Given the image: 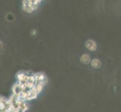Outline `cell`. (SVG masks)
I'll use <instances>...</instances> for the list:
<instances>
[{"instance_id":"6da1fadb","label":"cell","mask_w":121,"mask_h":112,"mask_svg":"<svg viewBox=\"0 0 121 112\" xmlns=\"http://www.w3.org/2000/svg\"><path fill=\"white\" fill-rule=\"evenodd\" d=\"M22 5L23 11H25L27 14H30L39 8V4L33 3L30 0H23Z\"/></svg>"},{"instance_id":"7a4b0ae2","label":"cell","mask_w":121,"mask_h":112,"mask_svg":"<svg viewBox=\"0 0 121 112\" xmlns=\"http://www.w3.org/2000/svg\"><path fill=\"white\" fill-rule=\"evenodd\" d=\"M85 46L89 51H91V52H94V51H95L97 49L96 43H95L93 40H91V39L87 40L86 41Z\"/></svg>"},{"instance_id":"3957f363","label":"cell","mask_w":121,"mask_h":112,"mask_svg":"<svg viewBox=\"0 0 121 112\" xmlns=\"http://www.w3.org/2000/svg\"><path fill=\"white\" fill-rule=\"evenodd\" d=\"M22 92H23V88H21V86L18 84V82H16L14 85V86L12 87V93L14 95L20 97Z\"/></svg>"},{"instance_id":"277c9868","label":"cell","mask_w":121,"mask_h":112,"mask_svg":"<svg viewBox=\"0 0 121 112\" xmlns=\"http://www.w3.org/2000/svg\"><path fill=\"white\" fill-rule=\"evenodd\" d=\"M81 62L82 64H85V65H87L91 63V58L89 55H87V54H83L81 56Z\"/></svg>"},{"instance_id":"5b68a950","label":"cell","mask_w":121,"mask_h":112,"mask_svg":"<svg viewBox=\"0 0 121 112\" xmlns=\"http://www.w3.org/2000/svg\"><path fill=\"white\" fill-rule=\"evenodd\" d=\"M92 67L94 68V69H99L102 66V62L98 58H94L91 61V63H90Z\"/></svg>"},{"instance_id":"8992f818","label":"cell","mask_w":121,"mask_h":112,"mask_svg":"<svg viewBox=\"0 0 121 112\" xmlns=\"http://www.w3.org/2000/svg\"><path fill=\"white\" fill-rule=\"evenodd\" d=\"M41 1H44V0H41Z\"/></svg>"}]
</instances>
